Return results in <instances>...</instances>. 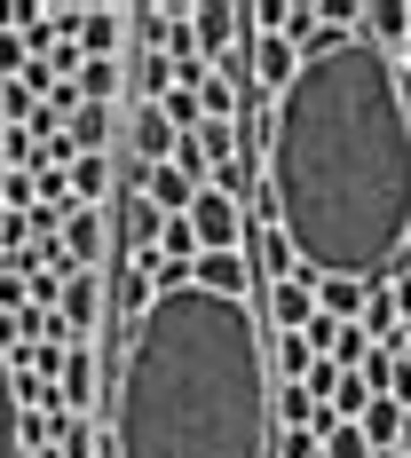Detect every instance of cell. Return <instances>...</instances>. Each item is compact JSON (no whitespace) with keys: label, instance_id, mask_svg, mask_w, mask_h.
Masks as SVG:
<instances>
[{"label":"cell","instance_id":"1","mask_svg":"<svg viewBox=\"0 0 411 458\" xmlns=\"http://www.w3.org/2000/svg\"><path fill=\"white\" fill-rule=\"evenodd\" d=\"M270 214L301 276H388L411 245V111L396 64L356 32L301 55L270 119Z\"/></svg>","mask_w":411,"mask_h":458},{"label":"cell","instance_id":"2","mask_svg":"<svg viewBox=\"0 0 411 458\" xmlns=\"http://www.w3.org/2000/svg\"><path fill=\"white\" fill-rule=\"evenodd\" d=\"M119 458H270V348L245 301L167 284L142 301L119 403Z\"/></svg>","mask_w":411,"mask_h":458},{"label":"cell","instance_id":"3","mask_svg":"<svg viewBox=\"0 0 411 458\" xmlns=\"http://www.w3.org/2000/svg\"><path fill=\"white\" fill-rule=\"evenodd\" d=\"M183 222H190V237H198V253H237V198H222V190H198Z\"/></svg>","mask_w":411,"mask_h":458},{"label":"cell","instance_id":"4","mask_svg":"<svg viewBox=\"0 0 411 458\" xmlns=\"http://www.w3.org/2000/svg\"><path fill=\"white\" fill-rule=\"evenodd\" d=\"M95 309H103V284H95V269L64 276V293H56V324H64V340L95 332Z\"/></svg>","mask_w":411,"mask_h":458},{"label":"cell","instance_id":"5","mask_svg":"<svg viewBox=\"0 0 411 458\" xmlns=\"http://www.w3.org/2000/svg\"><path fill=\"white\" fill-rule=\"evenodd\" d=\"M183 284H198V293H222V301H245V261H237V253H198Z\"/></svg>","mask_w":411,"mask_h":458},{"label":"cell","instance_id":"6","mask_svg":"<svg viewBox=\"0 0 411 458\" xmlns=\"http://www.w3.org/2000/svg\"><path fill=\"white\" fill-rule=\"evenodd\" d=\"M56 253H64V269H72V276L95 269V253H103V222H95V214H64V237H56Z\"/></svg>","mask_w":411,"mask_h":458},{"label":"cell","instance_id":"7","mask_svg":"<svg viewBox=\"0 0 411 458\" xmlns=\"http://www.w3.org/2000/svg\"><path fill=\"white\" fill-rule=\"evenodd\" d=\"M309 301H317V317L348 324L356 309H364V284H348V276H309Z\"/></svg>","mask_w":411,"mask_h":458},{"label":"cell","instance_id":"8","mask_svg":"<svg viewBox=\"0 0 411 458\" xmlns=\"http://www.w3.org/2000/svg\"><path fill=\"white\" fill-rule=\"evenodd\" d=\"M270 309H277V332H301V324L317 317V301H309V276H301V269H293V276H277Z\"/></svg>","mask_w":411,"mask_h":458},{"label":"cell","instance_id":"9","mask_svg":"<svg viewBox=\"0 0 411 458\" xmlns=\"http://www.w3.org/2000/svg\"><path fill=\"white\" fill-rule=\"evenodd\" d=\"M404 32H411V8H404V0H372V8H364V32H356V40H372L380 55H388V40H404Z\"/></svg>","mask_w":411,"mask_h":458},{"label":"cell","instance_id":"10","mask_svg":"<svg viewBox=\"0 0 411 458\" xmlns=\"http://www.w3.org/2000/svg\"><path fill=\"white\" fill-rule=\"evenodd\" d=\"M237 32H245V24H237L229 8H198V16H190V55H198V47H206V55H222Z\"/></svg>","mask_w":411,"mask_h":458},{"label":"cell","instance_id":"11","mask_svg":"<svg viewBox=\"0 0 411 458\" xmlns=\"http://www.w3.org/2000/svg\"><path fill=\"white\" fill-rule=\"evenodd\" d=\"M135 150H142V166H167V158H175V127L158 119V103L135 111Z\"/></svg>","mask_w":411,"mask_h":458},{"label":"cell","instance_id":"12","mask_svg":"<svg viewBox=\"0 0 411 458\" xmlns=\"http://www.w3.org/2000/svg\"><path fill=\"white\" fill-rule=\"evenodd\" d=\"M253 72H261V88H277V95H285V80L301 72V55H293L285 40H270V32H253Z\"/></svg>","mask_w":411,"mask_h":458},{"label":"cell","instance_id":"13","mask_svg":"<svg viewBox=\"0 0 411 458\" xmlns=\"http://www.w3.org/2000/svg\"><path fill=\"white\" fill-rule=\"evenodd\" d=\"M0 458H24V403H16L8 356H0Z\"/></svg>","mask_w":411,"mask_h":458},{"label":"cell","instance_id":"14","mask_svg":"<svg viewBox=\"0 0 411 458\" xmlns=\"http://www.w3.org/2000/svg\"><path fill=\"white\" fill-rule=\"evenodd\" d=\"M64 190H72V206H80V214H95V198L111 190V166H103V158H80V166L64 174Z\"/></svg>","mask_w":411,"mask_h":458},{"label":"cell","instance_id":"15","mask_svg":"<svg viewBox=\"0 0 411 458\" xmlns=\"http://www.w3.org/2000/svg\"><path fill=\"white\" fill-rule=\"evenodd\" d=\"M103 127H111V111H103V103H88V111H72V150H88V158H103Z\"/></svg>","mask_w":411,"mask_h":458},{"label":"cell","instance_id":"16","mask_svg":"<svg viewBox=\"0 0 411 458\" xmlns=\"http://www.w3.org/2000/svg\"><path fill=\"white\" fill-rule=\"evenodd\" d=\"M309 364H317V356L301 348V332H277V371H285V387H301V379H309Z\"/></svg>","mask_w":411,"mask_h":458},{"label":"cell","instance_id":"17","mask_svg":"<svg viewBox=\"0 0 411 458\" xmlns=\"http://www.w3.org/2000/svg\"><path fill=\"white\" fill-rule=\"evenodd\" d=\"M88 379H95V364H88V348H72V356H64V387H56V395H64V403H88V395H95Z\"/></svg>","mask_w":411,"mask_h":458},{"label":"cell","instance_id":"18","mask_svg":"<svg viewBox=\"0 0 411 458\" xmlns=\"http://www.w3.org/2000/svg\"><path fill=\"white\" fill-rule=\"evenodd\" d=\"M119 32H127L119 16H88V24H80V40H88V55H111V47H119Z\"/></svg>","mask_w":411,"mask_h":458},{"label":"cell","instance_id":"19","mask_svg":"<svg viewBox=\"0 0 411 458\" xmlns=\"http://www.w3.org/2000/svg\"><path fill=\"white\" fill-rule=\"evenodd\" d=\"M80 88H88L95 103H103V95L119 88V64H111V55H88V80H80Z\"/></svg>","mask_w":411,"mask_h":458},{"label":"cell","instance_id":"20","mask_svg":"<svg viewBox=\"0 0 411 458\" xmlns=\"http://www.w3.org/2000/svg\"><path fill=\"white\" fill-rule=\"evenodd\" d=\"M24 64H32L24 40H16V32H0V72H8V80H24Z\"/></svg>","mask_w":411,"mask_h":458},{"label":"cell","instance_id":"21","mask_svg":"<svg viewBox=\"0 0 411 458\" xmlns=\"http://www.w3.org/2000/svg\"><path fill=\"white\" fill-rule=\"evenodd\" d=\"M0 182H8V127H0Z\"/></svg>","mask_w":411,"mask_h":458},{"label":"cell","instance_id":"22","mask_svg":"<svg viewBox=\"0 0 411 458\" xmlns=\"http://www.w3.org/2000/svg\"><path fill=\"white\" fill-rule=\"evenodd\" d=\"M396 451H404V458H411V419H404V435H396Z\"/></svg>","mask_w":411,"mask_h":458},{"label":"cell","instance_id":"23","mask_svg":"<svg viewBox=\"0 0 411 458\" xmlns=\"http://www.w3.org/2000/svg\"><path fill=\"white\" fill-rule=\"evenodd\" d=\"M32 458H64V451H32Z\"/></svg>","mask_w":411,"mask_h":458},{"label":"cell","instance_id":"24","mask_svg":"<svg viewBox=\"0 0 411 458\" xmlns=\"http://www.w3.org/2000/svg\"><path fill=\"white\" fill-rule=\"evenodd\" d=\"M404 55H411V32H404Z\"/></svg>","mask_w":411,"mask_h":458},{"label":"cell","instance_id":"25","mask_svg":"<svg viewBox=\"0 0 411 458\" xmlns=\"http://www.w3.org/2000/svg\"><path fill=\"white\" fill-rule=\"evenodd\" d=\"M0 269H8V253H0Z\"/></svg>","mask_w":411,"mask_h":458}]
</instances>
